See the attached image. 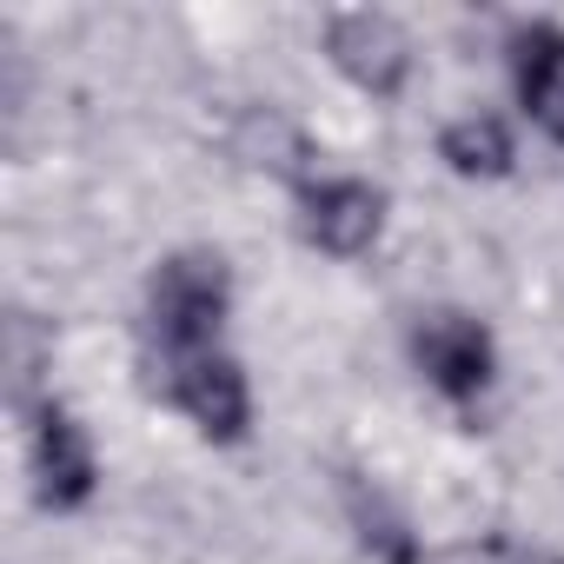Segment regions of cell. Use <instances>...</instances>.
<instances>
[{
  "instance_id": "1",
  "label": "cell",
  "mask_w": 564,
  "mask_h": 564,
  "mask_svg": "<svg viewBox=\"0 0 564 564\" xmlns=\"http://www.w3.org/2000/svg\"><path fill=\"white\" fill-rule=\"evenodd\" d=\"M226 313H232V272L219 252H173L147 279V346L160 366L219 352Z\"/></svg>"
},
{
  "instance_id": "2",
  "label": "cell",
  "mask_w": 564,
  "mask_h": 564,
  "mask_svg": "<svg viewBox=\"0 0 564 564\" xmlns=\"http://www.w3.org/2000/svg\"><path fill=\"white\" fill-rule=\"evenodd\" d=\"M412 366L452 405H478L498 379V346H491L485 319H471L458 306H432L412 319Z\"/></svg>"
},
{
  "instance_id": "3",
  "label": "cell",
  "mask_w": 564,
  "mask_h": 564,
  "mask_svg": "<svg viewBox=\"0 0 564 564\" xmlns=\"http://www.w3.org/2000/svg\"><path fill=\"white\" fill-rule=\"evenodd\" d=\"M166 372V399L213 438V445H239L252 425V392L232 352H199V359H173Z\"/></svg>"
},
{
  "instance_id": "4",
  "label": "cell",
  "mask_w": 564,
  "mask_h": 564,
  "mask_svg": "<svg viewBox=\"0 0 564 564\" xmlns=\"http://www.w3.org/2000/svg\"><path fill=\"white\" fill-rule=\"evenodd\" d=\"M28 458H34V498L47 511H80L100 485V458H94V438L87 425L67 412V405H41L34 412V438H28Z\"/></svg>"
},
{
  "instance_id": "5",
  "label": "cell",
  "mask_w": 564,
  "mask_h": 564,
  "mask_svg": "<svg viewBox=\"0 0 564 564\" xmlns=\"http://www.w3.org/2000/svg\"><path fill=\"white\" fill-rule=\"evenodd\" d=\"M326 54L372 100H392L405 87V74H412V41L386 14H333L326 21Z\"/></svg>"
},
{
  "instance_id": "6",
  "label": "cell",
  "mask_w": 564,
  "mask_h": 564,
  "mask_svg": "<svg viewBox=\"0 0 564 564\" xmlns=\"http://www.w3.org/2000/svg\"><path fill=\"white\" fill-rule=\"evenodd\" d=\"M300 232L333 252V259H359L379 232H386V193L366 180H306L300 193Z\"/></svg>"
},
{
  "instance_id": "7",
  "label": "cell",
  "mask_w": 564,
  "mask_h": 564,
  "mask_svg": "<svg viewBox=\"0 0 564 564\" xmlns=\"http://www.w3.org/2000/svg\"><path fill=\"white\" fill-rule=\"evenodd\" d=\"M511 87H518V107L551 140H564V28L524 21L511 34Z\"/></svg>"
},
{
  "instance_id": "8",
  "label": "cell",
  "mask_w": 564,
  "mask_h": 564,
  "mask_svg": "<svg viewBox=\"0 0 564 564\" xmlns=\"http://www.w3.org/2000/svg\"><path fill=\"white\" fill-rule=\"evenodd\" d=\"M438 160H445L458 180H505L518 153H511L505 120H491V113H465V120H452V127L438 133Z\"/></svg>"
},
{
  "instance_id": "9",
  "label": "cell",
  "mask_w": 564,
  "mask_h": 564,
  "mask_svg": "<svg viewBox=\"0 0 564 564\" xmlns=\"http://www.w3.org/2000/svg\"><path fill=\"white\" fill-rule=\"evenodd\" d=\"M346 518H352L359 544H366L379 564H419V538H412L405 511H399V505H392L379 485L352 478V485H346Z\"/></svg>"
},
{
  "instance_id": "10",
  "label": "cell",
  "mask_w": 564,
  "mask_h": 564,
  "mask_svg": "<svg viewBox=\"0 0 564 564\" xmlns=\"http://www.w3.org/2000/svg\"><path fill=\"white\" fill-rule=\"evenodd\" d=\"M498 564H564V557L557 551H538V544H505Z\"/></svg>"
}]
</instances>
